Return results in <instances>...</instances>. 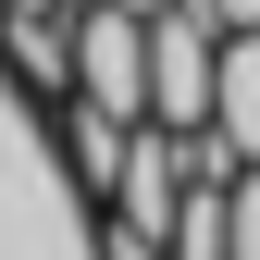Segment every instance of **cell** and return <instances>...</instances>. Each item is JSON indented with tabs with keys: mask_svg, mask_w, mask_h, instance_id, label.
I'll use <instances>...</instances> for the list:
<instances>
[{
	"mask_svg": "<svg viewBox=\"0 0 260 260\" xmlns=\"http://www.w3.org/2000/svg\"><path fill=\"white\" fill-rule=\"evenodd\" d=\"M62 13H87V0H62Z\"/></svg>",
	"mask_w": 260,
	"mask_h": 260,
	"instance_id": "8",
	"label": "cell"
},
{
	"mask_svg": "<svg viewBox=\"0 0 260 260\" xmlns=\"http://www.w3.org/2000/svg\"><path fill=\"white\" fill-rule=\"evenodd\" d=\"M75 100L149 124V13H124V0H87L75 13Z\"/></svg>",
	"mask_w": 260,
	"mask_h": 260,
	"instance_id": "2",
	"label": "cell"
},
{
	"mask_svg": "<svg viewBox=\"0 0 260 260\" xmlns=\"http://www.w3.org/2000/svg\"><path fill=\"white\" fill-rule=\"evenodd\" d=\"M100 260H174V248H161L149 223H124V211H112V236H100Z\"/></svg>",
	"mask_w": 260,
	"mask_h": 260,
	"instance_id": "4",
	"label": "cell"
},
{
	"mask_svg": "<svg viewBox=\"0 0 260 260\" xmlns=\"http://www.w3.org/2000/svg\"><path fill=\"white\" fill-rule=\"evenodd\" d=\"M211 100H223V13L161 0L149 13V124H211Z\"/></svg>",
	"mask_w": 260,
	"mask_h": 260,
	"instance_id": "1",
	"label": "cell"
},
{
	"mask_svg": "<svg viewBox=\"0 0 260 260\" xmlns=\"http://www.w3.org/2000/svg\"><path fill=\"white\" fill-rule=\"evenodd\" d=\"M124 13H161V0H124Z\"/></svg>",
	"mask_w": 260,
	"mask_h": 260,
	"instance_id": "7",
	"label": "cell"
},
{
	"mask_svg": "<svg viewBox=\"0 0 260 260\" xmlns=\"http://www.w3.org/2000/svg\"><path fill=\"white\" fill-rule=\"evenodd\" d=\"M211 13H223V25H260V0H211Z\"/></svg>",
	"mask_w": 260,
	"mask_h": 260,
	"instance_id": "6",
	"label": "cell"
},
{
	"mask_svg": "<svg viewBox=\"0 0 260 260\" xmlns=\"http://www.w3.org/2000/svg\"><path fill=\"white\" fill-rule=\"evenodd\" d=\"M211 124L236 137V161H260V25H223V100Z\"/></svg>",
	"mask_w": 260,
	"mask_h": 260,
	"instance_id": "3",
	"label": "cell"
},
{
	"mask_svg": "<svg viewBox=\"0 0 260 260\" xmlns=\"http://www.w3.org/2000/svg\"><path fill=\"white\" fill-rule=\"evenodd\" d=\"M236 260H260V161L236 174Z\"/></svg>",
	"mask_w": 260,
	"mask_h": 260,
	"instance_id": "5",
	"label": "cell"
}]
</instances>
